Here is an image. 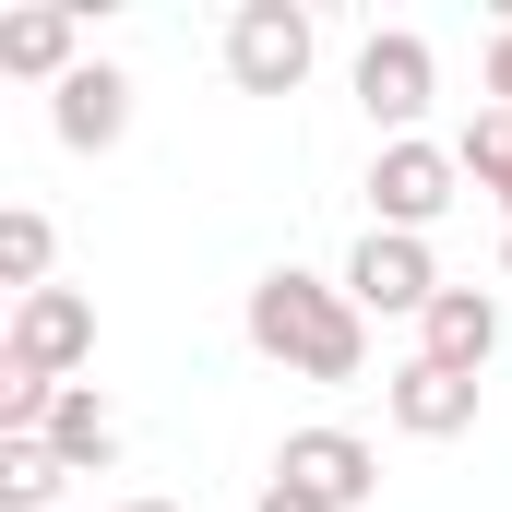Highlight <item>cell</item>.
Masks as SVG:
<instances>
[{
	"label": "cell",
	"mask_w": 512,
	"mask_h": 512,
	"mask_svg": "<svg viewBox=\"0 0 512 512\" xmlns=\"http://www.w3.org/2000/svg\"><path fill=\"white\" fill-rule=\"evenodd\" d=\"M239 334H251V358H274L286 382H358L370 370V310L346 298V274L274 262L251 286V310H239Z\"/></svg>",
	"instance_id": "6da1fadb"
},
{
	"label": "cell",
	"mask_w": 512,
	"mask_h": 512,
	"mask_svg": "<svg viewBox=\"0 0 512 512\" xmlns=\"http://www.w3.org/2000/svg\"><path fill=\"white\" fill-rule=\"evenodd\" d=\"M465 203V167H453V143H382L370 155V227H393V239H429L441 215Z\"/></svg>",
	"instance_id": "7a4b0ae2"
},
{
	"label": "cell",
	"mask_w": 512,
	"mask_h": 512,
	"mask_svg": "<svg viewBox=\"0 0 512 512\" xmlns=\"http://www.w3.org/2000/svg\"><path fill=\"white\" fill-rule=\"evenodd\" d=\"M310 60H322V36H310L298 0H239V12H227V84H239V96H298Z\"/></svg>",
	"instance_id": "3957f363"
},
{
	"label": "cell",
	"mask_w": 512,
	"mask_h": 512,
	"mask_svg": "<svg viewBox=\"0 0 512 512\" xmlns=\"http://www.w3.org/2000/svg\"><path fill=\"white\" fill-rule=\"evenodd\" d=\"M429 96H441V60H429V36H417V24H382V36L358 48V108H370V131H382V143H417Z\"/></svg>",
	"instance_id": "277c9868"
},
{
	"label": "cell",
	"mask_w": 512,
	"mask_h": 512,
	"mask_svg": "<svg viewBox=\"0 0 512 512\" xmlns=\"http://www.w3.org/2000/svg\"><path fill=\"white\" fill-rule=\"evenodd\" d=\"M0 358H12V370H36V382H72V370L96 358V298H84V286H36V298H12Z\"/></svg>",
	"instance_id": "5b68a950"
},
{
	"label": "cell",
	"mask_w": 512,
	"mask_h": 512,
	"mask_svg": "<svg viewBox=\"0 0 512 512\" xmlns=\"http://www.w3.org/2000/svg\"><path fill=\"white\" fill-rule=\"evenodd\" d=\"M346 298H358L370 322H429V298H441V262H429V239H393V227H370V239L346 251Z\"/></svg>",
	"instance_id": "8992f818"
},
{
	"label": "cell",
	"mask_w": 512,
	"mask_h": 512,
	"mask_svg": "<svg viewBox=\"0 0 512 512\" xmlns=\"http://www.w3.org/2000/svg\"><path fill=\"white\" fill-rule=\"evenodd\" d=\"M274 477H286V489H310L322 512H370V501H382V453H370L358 429H286Z\"/></svg>",
	"instance_id": "52a82bcc"
},
{
	"label": "cell",
	"mask_w": 512,
	"mask_h": 512,
	"mask_svg": "<svg viewBox=\"0 0 512 512\" xmlns=\"http://www.w3.org/2000/svg\"><path fill=\"white\" fill-rule=\"evenodd\" d=\"M382 417L405 429V441H465V429H477V382L441 370V358H405V370L382 382Z\"/></svg>",
	"instance_id": "ba28073f"
},
{
	"label": "cell",
	"mask_w": 512,
	"mask_h": 512,
	"mask_svg": "<svg viewBox=\"0 0 512 512\" xmlns=\"http://www.w3.org/2000/svg\"><path fill=\"white\" fill-rule=\"evenodd\" d=\"M48 131H60L72 155H108V143L131 131V72H120V60H84V72L48 96Z\"/></svg>",
	"instance_id": "9c48e42d"
},
{
	"label": "cell",
	"mask_w": 512,
	"mask_h": 512,
	"mask_svg": "<svg viewBox=\"0 0 512 512\" xmlns=\"http://www.w3.org/2000/svg\"><path fill=\"white\" fill-rule=\"evenodd\" d=\"M417 358H441V370H465V382H477V370L501 358V298H489V286H441V298H429V322H417Z\"/></svg>",
	"instance_id": "30bf717a"
},
{
	"label": "cell",
	"mask_w": 512,
	"mask_h": 512,
	"mask_svg": "<svg viewBox=\"0 0 512 512\" xmlns=\"http://www.w3.org/2000/svg\"><path fill=\"white\" fill-rule=\"evenodd\" d=\"M36 441H48L72 477H108V465H120V405H108L96 382H60V405H48V429H36Z\"/></svg>",
	"instance_id": "8fae6325"
},
{
	"label": "cell",
	"mask_w": 512,
	"mask_h": 512,
	"mask_svg": "<svg viewBox=\"0 0 512 512\" xmlns=\"http://www.w3.org/2000/svg\"><path fill=\"white\" fill-rule=\"evenodd\" d=\"M0 72L60 96V84L84 72V24H72V12H12V24H0Z\"/></svg>",
	"instance_id": "7c38bea8"
},
{
	"label": "cell",
	"mask_w": 512,
	"mask_h": 512,
	"mask_svg": "<svg viewBox=\"0 0 512 512\" xmlns=\"http://www.w3.org/2000/svg\"><path fill=\"white\" fill-rule=\"evenodd\" d=\"M453 167L501 203V227H512V108H477V120L453 131Z\"/></svg>",
	"instance_id": "4fadbf2b"
},
{
	"label": "cell",
	"mask_w": 512,
	"mask_h": 512,
	"mask_svg": "<svg viewBox=\"0 0 512 512\" xmlns=\"http://www.w3.org/2000/svg\"><path fill=\"white\" fill-rule=\"evenodd\" d=\"M48 262H60V227H48L36 203H12V215H0V286H12V298H36V286H48Z\"/></svg>",
	"instance_id": "5bb4252c"
},
{
	"label": "cell",
	"mask_w": 512,
	"mask_h": 512,
	"mask_svg": "<svg viewBox=\"0 0 512 512\" xmlns=\"http://www.w3.org/2000/svg\"><path fill=\"white\" fill-rule=\"evenodd\" d=\"M60 453L48 441H0V512H60Z\"/></svg>",
	"instance_id": "9a60e30c"
},
{
	"label": "cell",
	"mask_w": 512,
	"mask_h": 512,
	"mask_svg": "<svg viewBox=\"0 0 512 512\" xmlns=\"http://www.w3.org/2000/svg\"><path fill=\"white\" fill-rule=\"evenodd\" d=\"M489 108H512V24L489 36Z\"/></svg>",
	"instance_id": "2e32d148"
},
{
	"label": "cell",
	"mask_w": 512,
	"mask_h": 512,
	"mask_svg": "<svg viewBox=\"0 0 512 512\" xmlns=\"http://www.w3.org/2000/svg\"><path fill=\"white\" fill-rule=\"evenodd\" d=\"M251 512H322V501H310V489H286V477H262V501Z\"/></svg>",
	"instance_id": "e0dca14e"
},
{
	"label": "cell",
	"mask_w": 512,
	"mask_h": 512,
	"mask_svg": "<svg viewBox=\"0 0 512 512\" xmlns=\"http://www.w3.org/2000/svg\"><path fill=\"white\" fill-rule=\"evenodd\" d=\"M120 512H179V501H155V489H131V501H120Z\"/></svg>",
	"instance_id": "ac0fdd59"
},
{
	"label": "cell",
	"mask_w": 512,
	"mask_h": 512,
	"mask_svg": "<svg viewBox=\"0 0 512 512\" xmlns=\"http://www.w3.org/2000/svg\"><path fill=\"white\" fill-rule=\"evenodd\" d=\"M501 274H512V227H501Z\"/></svg>",
	"instance_id": "d6986e66"
}]
</instances>
